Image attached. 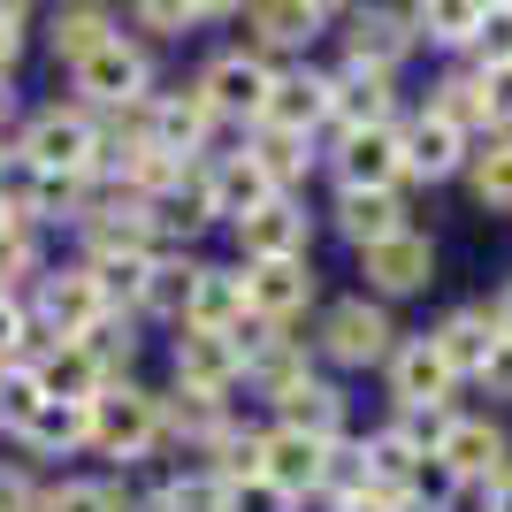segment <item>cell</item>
I'll return each instance as SVG.
<instances>
[{"instance_id": "6da1fadb", "label": "cell", "mask_w": 512, "mask_h": 512, "mask_svg": "<svg viewBox=\"0 0 512 512\" xmlns=\"http://www.w3.org/2000/svg\"><path fill=\"white\" fill-rule=\"evenodd\" d=\"M16 153L39 161L46 176H100L107 169V138H100V123H92L85 107H46V115H31Z\"/></svg>"}, {"instance_id": "7a4b0ae2", "label": "cell", "mask_w": 512, "mask_h": 512, "mask_svg": "<svg viewBox=\"0 0 512 512\" xmlns=\"http://www.w3.org/2000/svg\"><path fill=\"white\" fill-rule=\"evenodd\" d=\"M92 444H100L107 459H146V451L161 444V398L107 383L100 398H92Z\"/></svg>"}, {"instance_id": "3957f363", "label": "cell", "mask_w": 512, "mask_h": 512, "mask_svg": "<svg viewBox=\"0 0 512 512\" xmlns=\"http://www.w3.org/2000/svg\"><path fill=\"white\" fill-rule=\"evenodd\" d=\"M413 8H383V0H367V8H352V23H344V69H398L413 54Z\"/></svg>"}, {"instance_id": "277c9868", "label": "cell", "mask_w": 512, "mask_h": 512, "mask_svg": "<svg viewBox=\"0 0 512 512\" xmlns=\"http://www.w3.org/2000/svg\"><path fill=\"white\" fill-rule=\"evenodd\" d=\"M337 184L344 192H406V153L390 130H344L337 138Z\"/></svg>"}, {"instance_id": "5b68a950", "label": "cell", "mask_w": 512, "mask_h": 512, "mask_svg": "<svg viewBox=\"0 0 512 512\" xmlns=\"http://www.w3.org/2000/svg\"><path fill=\"white\" fill-rule=\"evenodd\" d=\"M268 85H276V62H260V54H214L207 69H199V100L214 107V115H253L268 107Z\"/></svg>"}, {"instance_id": "8992f818", "label": "cell", "mask_w": 512, "mask_h": 512, "mask_svg": "<svg viewBox=\"0 0 512 512\" xmlns=\"http://www.w3.org/2000/svg\"><path fill=\"white\" fill-rule=\"evenodd\" d=\"M69 77H77V92H85L92 107H115V115H123V107L146 100V77H153V69H146V54L123 46V31H115V39H107L100 54H85Z\"/></svg>"}, {"instance_id": "52a82bcc", "label": "cell", "mask_w": 512, "mask_h": 512, "mask_svg": "<svg viewBox=\"0 0 512 512\" xmlns=\"http://www.w3.org/2000/svg\"><path fill=\"white\" fill-rule=\"evenodd\" d=\"M390 337H398V329H390V314H383V306H367V299L329 306V321H321V352H329V360H344V367L390 360V352H398Z\"/></svg>"}, {"instance_id": "ba28073f", "label": "cell", "mask_w": 512, "mask_h": 512, "mask_svg": "<svg viewBox=\"0 0 512 512\" xmlns=\"http://www.w3.org/2000/svg\"><path fill=\"white\" fill-rule=\"evenodd\" d=\"M329 451L337 444H321V436H306V428H268V436H260V474H268L283 497L329 490Z\"/></svg>"}, {"instance_id": "9c48e42d", "label": "cell", "mask_w": 512, "mask_h": 512, "mask_svg": "<svg viewBox=\"0 0 512 512\" xmlns=\"http://www.w3.org/2000/svg\"><path fill=\"white\" fill-rule=\"evenodd\" d=\"M314 306V268L306 260H253L245 268V314L253 321H299Z\"/></svg>"}, {"instance_id": "30bf717a", "label": "cell", "mask_w": 512, "mask_h": 512, "mask_svg": "<svg viewBox=\"0 0 512 512\" xmlns=\"http://www.w3.org/2000/svg\"><path fill=\"white\" fill-rule=\"evenodd\" d=\"M245 54L276 62V54H299V46L321 39V8L314 0H245Z\"/></svg>"}, {"instance_id": "8fae6325", "label": "cell", "mask_w": 512, "mask_h": 512, "mask_svg": "<svg viewBox=\"0 0 512 512\" xmlns=\"http://www.w3.org/2000/svg\"><path fill=\"white\" fill-rule=\"evenodd\" d=\"M398 153H406V184L413 176H451V169H467V130L451 123V115H436V107H421L413 123H398Z\"/></svg>"}, {"instance_id": "7c38bea8", "label": "cell", "mask_w": 512, "mask_h": 512, "mask_svg": "<svg viewBox=\"0 0 512 512\" xmlns=\"http://www.w3.org/2000/svg\"><path fill=\"white\" fill-rule=\"evenodd\" d=\"M398 123V100H390L383 69H337L329 77V130H390Z\"/></svg>"}, {"instance_id": "4fadbf2b", "label": "cell", "mask_w": 512, "mask_h": 512, "mask_svg": "<svg viewBox=\"0 0 512 512\" xmlns=\"http://www.w3.org/2000/svg\"><path fill=\"white\" fill-rule=\"evenodd\" d=\"M237 375H245V360H237L230 329H184V337H176V383H184V390L222 398Z\"/></svg>"}, {"instance_id": "5bb4252c", "label": "cell", "mask_w": 512, "mask_h": 512, "mask_svg": "<svg viewBox=\"0 0 512 512\" xmlns=\"http://www.w3.org/2000/svg\"><path fill=\"white\" fill-rule=\"evenodd\" d=\"M260 123L268 130H299L314 138L329 123V77L321 69H276V85H268V107H260Z\"/></svg>"}, {"instance_id": "9a60e30c", "label": "cell", "mask_w": 512, "mask_h": 512, "mask_svg": "<svg viewBox=\"0 0 512 512\" xmlns=\"http://www.w3.org/2000/svg\"><path fill=\"white\" fill-rule=\"evenodd\" d=\"M237 245H245V260H306V207L291 192H276L268 207L237 222Z\"/></svg>"}, {"instance_id": "2e32d148", "label": "cell", "mask_w": 512, "mask_h": 512, "mask_svg": "<svg viewBox=\"0 0 512 512\" xmlns=\"http://www.w3.org/2000/svg\"><path fill=\"white\" fill-rule=\"evenodd\" d=\"M367 283L383 291V299H406V291H421L428 276H436V245H428L421 230H398L383 237V245H367Z\"/></svg>"}, {"instance_id": "e0dca14e", "label": "cell", "mask_w": 512, "mask_h": 512, "mask_svg": "<svg viewBox=\"0 0 512 512\" xmlns=\"http://www.w3.org/2000/svg\"><path fill=\"white\" fill-rule=\"evenodd\" d=\"M451 360L436 352V337H413L390 352V390H398V406H444L451 398Z\"/></svg>"}, {"instance_id": "ac0fdd59", "label": "cell", "mask_w": 512, "mask_h": 512, "mask_svg": "<svg viewBox=\"0 0 512 512\" xmlns=\"http://www.w3.org/2000/svg\"><path fill=\"white\" fill-rule=\"evenodd\" d=\"M207 199H214V222H245L253 207L276 199V184H268V169H260L253 153H222L207 169Z\"/></svg>"}, {"instance_id": "d6986e66", "label": "cell", "mask_w": 512, "mask_h": 512, "mask_svg": "<svg viewBox=\"0 0 512 512\" xmlns=\"http://www.w3.org/2000/svg\"><path fill=\"white\" fill-rule=\"evenodd\" d=\"M436 459L451 467V482H505V436L490 421H451V436L436 444Z\"/></svg>"}, {"instance_id": "ffe728a7", "label": "cell", "mask_w": 512, "mask_h": 512, "mask_svg": "<svg viewBox=\"0 0 512 512\" xmlns=\"http://www.w3.org/2000/svg\"><path fill=\"white\" fill-rule=\"evenodd\" d=\"M245 321V276L237 268H192L184 283V329H237Z\"/></svg>"}, {"instance_id": "44dd1931", "label": "cell", "mask_w": 512, "mask_h": 512, "mask_svg": "<svg viewBox=\"0 0 512 512\" xmlns=\"http://www.w3.org/2000/svg\"><path fill=\"white\" fill-rule=\"evenodd\" d=\"M39 383H46V398H100L115 375L100 367V352L85 337H54V352L39 360Z\"/></svg>"}, {"instance_id": "7402d4cb", "label": "cell", "mask_w": 512, "mask_h": 512, "mask_svg": "<svg viewBox=\"0 0 512 512\" xmlns=\"http://www.w3.org/2000/svg\"><path fill=\"white\" fill-rule=\"evenodd\" d=\"M100 321H107V291L92 283V268L46 283V329H54V337H85V329H100Z\"/></svg>"}, {"instance_id": "603a6c76", "label": "cell", "mask_w": 512, "mask_h": 512, "mask_svg": "<svg viewBox=\"0 0 512 512\" xmlns=\"http://www.w3.org/2000/svg\"><path fill=\"white\" fill-rule=\"evenodd\" d=\"M337 230L367 253V245H383V237L413 230V222H406V199H398V192H344V199H337Z\"/></svg>"}, {"instance_id": "cb8c5ba5", "label": "cell", "mask_w": 512, "mask_h": 512, "mask_svg": "<svg viewBox=\"0 0 512 512\" xmlns=\"http://www.w3.org/2000/svg\"><path fill=\"white\" fill-rule=\"evenodd\" d=\"M490 344H497V321L482 314V306H459V314L436 329V352L451 360V375L467 383V375H482V360H490Z\"/></svg>"}, {"instance_id": "d4e9b609", "label": "cell", "mask_w": 512, "mask_h": 512, "mask_svg": "<svg viewBox=\"0 0 512 512\" xmlns=\"http://www.w3.org/2000/svg\"><path fill=\"white\" fill-rule=\"evenodd\" d=\"M23 444H31V451H77V444H92V398H46L39 421L23 428Z\"/></svg>"}, {"instance_id": "484cf974", "label": "cell", "mask_w": 512, "mask_h": 512, "mask_svg": "<svg viewBox=\"0 0 512 512\" xmlns=\"http://www.w3.org/2000/svg\"><path fill=\"white\" fill-rule=\"evenodd\" d=\"M276 406H283V428H306V436H321V444H337L344 406H337V390H329V383H314V375H306V383L283 390Z\"/></svg>"}, {"instance_id": "4316f807", "label": "cell", "mask_w": 512, "mask_h": 512, "mask_svg": "<svg viewBox=\"0 0 512 512\" xmlns=\"http://www.w3.org/2000/svg\"><path fill=\"white\" fill-rule=\"evenodd\" d=\"M482 8H490V0H413V31H421L428 46H474Z\"/></svg>"}, {"instance_id": "83f0119b", "label": "cell", "mask_w": 512, "mask_h": 512, "mask_svg": "<svg viewBox=\"0 0 512 512\" xmlns=\"http://www.w3.org/2000/svg\"><path fill=\"white\" fill-rule=\"evenodd\" d=\"M107 39H115V16H107V8H62V16H54V54H62L69 69L85 62V54H100Z\"/></svg>"}, {"instance_id": "f1b7e54d", "label": "cell", "mask_w": 512, "mask_h": 512, "mask_svg": "<svg viewBox=\"0 0 512 512\" xmlns=\"http://www.w3.org/2000/svg\"><path fill=\"white\" fill-rule=\"evenodd\" d=\"M245 153H253L260 169H268V184H276V192H291V184H299V176H306V161H314L299 130H268V123H260V138H253V146H245Z\"/></svg>"}, {"instance_id": "f546056e", "label": "cell", "mask_w": 512, "mask_h": 512, "mask_svg": "<svg viewBox=\"0 0 512 512\" xmlns=\"http://www.w3.org/2000/svg\"><path fill=\"white\" fill-rule=\"evenodd\" d=\"M39 406H46L39 367H16V360H8V367H0V421H8V428L23 436V428L39 421Z\"/></svg>"}, {"instance_id": "4dcf8cb0", "label": "cell", "mask_w": 512, "mask_h": 512, "mask_svg": "<svg viewBox=\"0 0 512 512\" xmlns=\"http://www.w3.org/2000/svg\"><path fill=\"white\" fill-rule=\"evenodd\" d=\"M436 115H451V123L467 130H490V107H482V69L474 77H444V92H436Z\"/></svg>"}, {"instance_id": "1f68e13d", "label": "cell", "mask_w": 512, "mask_h": 512, "mask_svg": "<svg viewBox=\"0 0 512 512\" xmlns=\"http://www.w3.org/2000/svg\"><path fill=\"white\" fill-rule=\"evenodd\" d=\"M474 192H482V207H512V138L474 153Z\"/></svg>"}, {"instance_id": "d6a6232c", "label": "cell", "mask_w": 512, "mask_h": 512, "mask_svg": "<svg viewBox=\"0 0 512 512\" xmlns=\"http://www.w3.org/2000/svg\"><path fill=\"white\" fill-rule=\"evenodd\" d=\"M474 62H482V69H505V62H512V8H505V0H490V8H482V31H474Z\"/></svg>"}, {"instance_id": "836d02e7", "label": "cell", "mask_w": 512, "mask_h": 512, "mask_svg": "<svg viewBox=\"0 0 512 512\" xmlns=\"http://www.w3.org/2000/svg\"><path fill=\"white\" fill-rule=\"evenodd\" d=\"M153 512H222V482H214V474L169 482V490H153Z\"/></svg>"}, {"instance_id": "e575fe53", "label": "cell", "mask_w": 512, "mask_h": 512, "mask_svg": "<svg viewBox=\"0 0 512 512\" xmlns=\"http://www.w3.org/2000/svg\"><path fill=\"white\" fill-rule=\"evenodd\" d=\"M130 23L153 31V39H176L184 23H199V8H192V0H130Z\"/></svg>"}, {"instance_id": "d590c367", "label": "cell", "mask_w": 512, "mask_h": 512, "mask_svg": "<svg viewBox=\"0 0 512 512\" xmlns=\"http://www.w3.org/2000/svg\"><path fill=\"white\" fill-rule=\"evenodd\" d=\"M390 436H406L413 451H436L451 436V413L444 406H398V428H390Z\"/></svg>"}, {"instance_id": "8d00e7d4", "label": "cell", "mask_w": 512, "mask_h": 512, "mask_svg": "<svg viewBox=\"0 0 512 512\" xmlns=\"http://www.w3.org/2000/svg\"><path fill=\"white\" fill-rule=\"evenodd\" d=\"M291 497L268 482V474H245V482H222V512H283Z\"/></svg>"}, {"instance_id": "74e56055", "label": "cell", "mask_w": 512, "mask_h": 512, "mask_svg": "<svg viewBox=\"0 0 512 512\" xmlns=\"http://www.w3.org/2000/svg\"><path fill=\"white\" fill-rule=\"evenodd\" d=\"M46 512H123V490H107V482H62V490L46 497Z\"/></svg>"}, {"instance_id": "f35d334b", "label": "cell", "mask_w": 512, "mask_h": 512, "mask_svg": "<svg viewBox=\"0 0 512 512\" xmlns=\"http://www.w3.org/2000/svg\"><path fill=\"white\" fill-rule=\"evenodd\" d=\"M31 276V230L23 222H0V291Z\"/></svg>"}, {"instance_id": "ab89813d", "label": "cell", "mask_w": 512, "mask_h": 512, "mask_svg": "<svg viewBox=\"0 0 512 512\" xmlns=\"http://www.w3.org/2000/svg\"><path fill=\"white\" fill-rule=\"evenodd\" d=\"M474 383H490V398H512V337L490 344V360H482V375Z\"/></svg>"}, {"instance_id": "60d3db41", "label": "cell", "mask_w": 512, "mask_h": 512, "mask_svg": "<svg viewBox=\"0 0 512 512\" xmlns=\"http://www.w3.org/2000/svg\"><path fill=\"white\" fill-rule=\"evenodd\" d=\"M0 512H39V497H31V482L16 467H0Z\"/></svg>"}, {"instance_id": "b9f144b4", "label": "cell", "mask_w": 512, "mask_h": 512, "mask_svg": "<svg viewBox=\"0 0 512 512\" xmlns=\"http://www.w3.org/2000/svg\"><path fill=\"white\" fill-rule=\"evenodd\" d=\"M16 46H23V16H8V8H0V77L16 69Z\"/></svg>"}, {"instance_id": "7bdbcfd3", "label": "cell", "mask_w": 512, "mask_h": 512, "mask_svg": "<svg viewBox=\"0 0 512 512\" xmlns=\"http://www.w3.org/2000/svg\"><path fill=\"white\" fill-rule=\"evenodd\" d=\"M16 337H23V314H16L8 299H0V367L16 360Z\"/></svg>"}, {"instance_id": "ee69618b", "label": "cell", "mask_w": 512, "mask_h": 512, "mask_svg": "<svg viewBox=\"0 0 512 512\" xmlns=\"http://www.w3.org/2000/svg\"><path fill=\"white\" fill-rule=\"evenodd\" d=\"M490 321H497V337H512V283L497 291V306H490Z\"/></svg>"}, {"instance_id": "f6af8a7d", "label": "cell", "mask_w": 512, "mask_h": 512, "mask_svg": "<svg viewBox=\"0 0 512 512\" xmlns=\"http://www.w3.org/2000/svg\"><path fill=\"white\" fill-rule=\"evenodd\" d=\"M199 16H237V8H245V0H192Z\"/></svg>"}, {"instance_id": "bcb514c9", "label": "cell", "mask_w": 512, "mask_h": 512, "mask_svg": "<svg viewBox=\"0 0 512 512\" xmlns=\"http://www.w3.org/2000/svg\"><path fill=\"white\" fill-rule=\"evenodd\" d=\"M490 512H512V474H505V482H490Z\"/></svg>"}, {"instance_id": "7dc6e473", "label": "cell", "mask_w": 512, "mask_h": 512, "mask_svg": "<svg viewBox=\"0 0 512 512\" xmlns=\"http://www.w3.org/2000/svg\"><path fill=\"white\" fill-rule=\"evenodd\" d=\"M321 16H352V8H360V0H314Z\"/></svg>"}, {"instance_id": "c3c4849f", "label": "cell", "mask_w": 512, "mask_h": 512, "mask_svg": "<svg viewBox=\"0 0 512 512\" xmlns=\"http://www.w3.org/2000/svg\"><path fill=\"white\" fill-rule=\"evenodd\" d=\"M0 222H8V214H0Z\"/></svg>"}]
</instances>
